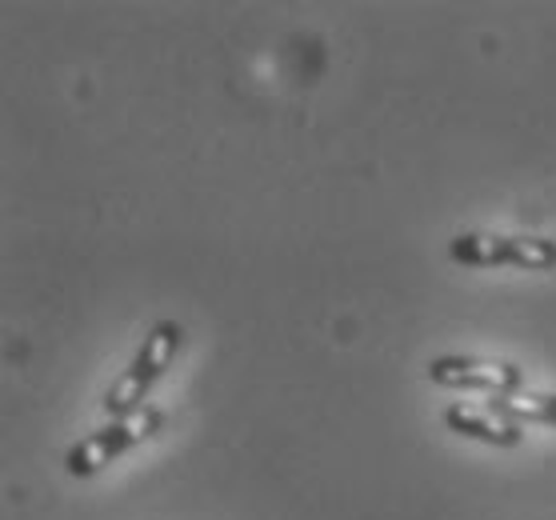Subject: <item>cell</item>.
I'll return each mask as SVG.
<instances>
[{"label":"cell","mask_w":556,"mask_h":520,"mask_svg":"<svg viewBox=\"0 0 556 520\" xmlns=\"http://www.w3.org/2000/svg\"><path fill=\"white\" fill-rule=\"evenodd\" d=\"M180 341H185V329H180L177 320H161V325H152L149 337L140 341L137 356L128 360V368L113 381V389L104 393V413L109 420H121V417H132L144 408L149 393L161 384V377L168 372V365L177 360L180 353Z\"/></svg>","instance_id":"6da1fadb"},{"label":"cell","mask_w":556,"mask_h":520,"mask_svg":"<svg viewBox=\"0 0 556 520\" xmlns=\"http://www.w3.org/2000/svg\"><path fill=\"white\" fill-rule=\"evenodd\" d=\"M165 424V408L156 405H144L140 413L132 417H121V420H109L104 429L89 432L85 441H76L68 453H64V472L68 477H97L104 472L113 460H121L125 453H132L137 444H144L152 432H161Z\"/></svg>","instance_id":"7a4b0ae2"},{"label":"cell","mask_w":556,"mask_h":520,"mask_svg":"<svg viewBox=\"0 0 556 520\" xmlns=\"http://www.w3.org/2000/svg\"><path fill=\"white\" fill-rule=\"evenodd\" d=\"M448 256L465 268H556V241L548 237H493V232H460L448 241Z\"/></svg>","instance_id":"3957f363"},{"label":"cell","mask_w":556,"mask_h":520,"mask_svg":"<svg viewBox=\"0 0 556 520\" xmlns=\"http://www.w3.org/2000/svg\"><path fill=\"white\" fill-rule=\"evenodd\" d=\"M429 381L441 389H460V393H489L513 396L525 389V368L513 360H484V356H437L429 365Z\"/></svg>","instance_id":"277c9868"},{"label":"cell","mask_w":556,"mask_h":520,"mask_svg":"<svg viewBox=\"0 0 556 520\" xmlns=\"http://www.w3.org/2000/svg\"><path fill=\"white\" fill-rule=\"evenodd\" d=\"M444 424L468 441L493 444V448H517L525 441V424L501 417L496 408H472V405H448L444 408Z\"/></svg>","instance_id":"5b68a950"},{"label":"cell","mask_w":556,"mask_h":520,"mask_svg":"<svg viewBox=\"0 0 556 520\" xmlns=\"http://www.w3.org/2000/svg\"><path fill=\"white\" fill-rule=\"evenodd\" d=\"M493 408L501 417L517 420V424H548V429H556V393H529V389H520L513 396H496Z\"/></svg>","instance_id":"8992f818"}]
</instances>
